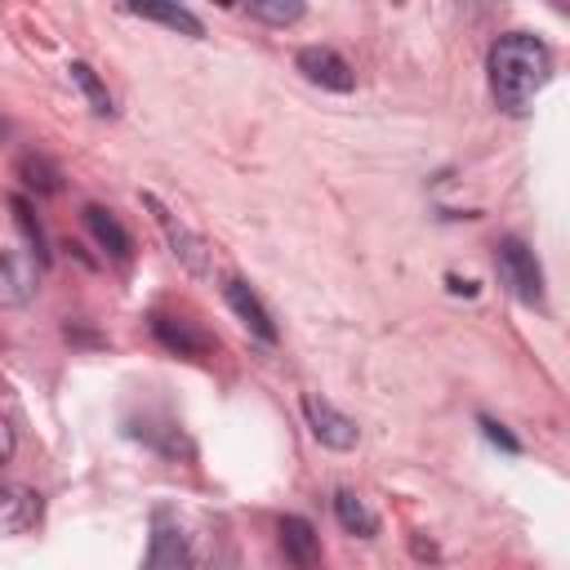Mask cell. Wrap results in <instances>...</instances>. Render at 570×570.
<instances>
[{
    "label": "cell",
    "mask_w": 570,
    "mask_h": 570,
    "mask_svg": "<svg viewBox=\"0 0 570 570\" xmlns=\"http://www.w3.org/2000/svg\"><path fill=\"white\" fill-rule=\"evenodd\" d=\"M334 517H338V525H343L347 534H356V539H374V534H379V517L365 508V499H361L356 490H334Z\"/></svg>",
    "instance_id": "obj_13"
},
{
    "label": "cell",
    "mask_w": 570,
    "mask_h": 570,
    "mask_svg": "<svg viewBox=\"0 0 570 570\" xmlns=\"http://www.w3.org/2000/svg\"><path fill=\"white\" fill-rule=\"evenodd\" d=\"M410 548H414V557H419V561H441L436 543H432V539H423V534H414V539H410Z\"/></svg>",
    "instance_id": "obj_21"
},
{
    "label": "cell",
    "mask_w": 570,
    "mask_h": 570,
    "mask_svg": "<svg viewBox=\"0 0 570 570\" xmlns=\"http://www.w3.org/2000/svg\"><path fill=\"white\" fill-rule=\"evenodd\" d=\"M187 570H240V552H236V539H232L223 525L205 530V539L191 548V561H187Z\"/></svg>",
    "instance_id": "obj_11"
},
{
    "label": "cell",
    "mask_w": 570,
    "mask_h": 570,
    "mask_svg": "<svg viewBox=\"0 0 570 570\" xmlns=\"http://www.w3.org/2000/svg\"><path fill=\"white\" fill-rule=\"evenodd\" d=\"M187 561H191V543L183 534L178 512L151 508V534H147L142 570H187Z\"/></svg>",
    "instance_id": "obj_3"
},
{
    "label": "cell",
    "mask_w": 570,
    "mask_h": 570,
    "mask_svg": "<svg viewBox=\"0 0 570 570\" xmlns=\"http://www.w3.org/2000/svg\"><path fill=\"white\" fill-rule=\"evenodd\" d=\"M223 298H227V307L240 316V325L249 330V334H258L263 343H276V325H272V312L263 307V298L240 281V276H227L223 281Z\"/></svg>",
    "instance_id": "obj_9"
},
{
    "label": "cell",
    "mask_w": 570,
    "mask_h": 570,
    "mask_svg": "<svg viewBox=\"0 0 570 570\" xmlns=\"http://www.w3.org/2000/svg\"><path fill=\"white\" fill-rule=\"evenodd\" d=\"M125 13L147 18V22H165V27L183 31V36H191V40H200V36H205L200 18H196L191 9H183V4H125Z\"/></svg>",
    "instance_id": "obj_14"
},
{
    "label": "cell",
    "mask_w": 570,
    "mask_h": 570,
    "mask_svg": "<svg viewBox=\"0 0 570 570\" xmlns=\"http://www.w3.org/2000/svg\"><path fill=\"white\" fill-rule=\"evenodd\" d=\"M13 218H18V227H22V236L31 240V249H36V258L45 263V232H40V223L31 218V209H27V200H13Z\"/></svg>",
    "instance_id": "obj_19"
},
{
    "label": "cell",
    "mask_w": 570,
    "mask_h": 570,
    "mask_svg": "<svg viewBox=\"0 0 570 570\" xmlns=\"http://www.w3.org/2000/svg\"><path fill=\"white\" fill-rule=\"evenodd\" d=\"M142 205L156 214V223H160V232H165V240H169V249H174V258L191 272V276H205L209 272V245H205V236H196L187 223H178L151 191H142Z\"/></svg>",
    "instance_id": "obj_4"
},
{
    "label": "cell",
    "mask_w": 570,
    "mask_h": 570,
    "mask_svg": "<svg viewBox=\"0 0 570 570\" xmlns=\"http://www.w3.org/2000/svg\"><path fill=\"white\" fill-rule=\"evenodd\" d=\"M494 263H499V281L525 303V307H543V267L534 258V249L517 236H503L499 249H494Z\"/></svg>",
    "instance_id": "obj_2"
},
{
    "label": "cell",
    "mask_w": 570,
    "mask_h": 570,
    "mask_svg": "<svg viewBox=\"0 0 570 570\" xmlns=\"http://www.w3.org/2000/svg\"><path fill=\"white\" fill-rule=\"evenodd\" d=\"M9 454H13V428H9V419L0 414V463H9Z\"/></svg>",
    "instance_id": "obj_22"
},
{
    "label": "cell",
    "mask_w": 570,
    "mask_h": 570,
    "mask_svg": "<svg viewBox=\"0 0 570 570\" xmlns=\"http://www.w3.org/2000/svg\"><path fill=\"white\" fill-rule=\"evenodd\" d=\"M245 13L254 22H272V27H289L303 18V4L298 0H258V4H245Z\"/></svg>",
    "instance_id": "obj_18"
},
{
    "label": "cell",
    "mask_w": 570,
    "mask_h": 570,
    "mask_svg": "<svg viewBox=\"0 0 570 570\" xmlns=\"http://www.w3.org/2000/svg\"><path fill=\"white\" fill-rule=\"evenodd\" d=\"M85 223H89L94 240H98L111 258H129V254H134V240H129V232L116 223L111 209H102V205H85Z\"/></svg>",
    "instance_id": "obj_12"
},
{
    "label": "cell",
    "mask_w": 570,
    "mask_h": 570,
    "mask_svg": "<svg viewBox=\"0 0 570 570\" xmlns=\"http://www.w3.org/2000/svg\"><path fill=\"white\" fill-rule=\"evenodd\" d=\"M67 71H71V80L80 85V94L89 98V107H94L98 116H111V111H116V107H111V94H107V85L98 80V71H94L89 62H71Z\"/></svg>",
    "instance_id": "obj_17"
},
{
    "label": "cell",
    "mask_w": 570,
    "mask_h": 570,
    "mask_svg": "<svg viewBox=\"0 0 570 570\" xmlns=\"http://www.w3.org/2000/svg\"><path fill=\"white\" fill-rule=\"evenodd\" d=\"M18 178H22L31 191H40V196H53V191L62 187L58 165H53L49 156H40V151H27V156L18 160Z\"/></svg>",
    "instance_id": "obj_15"
},
{
    "label": "cell",
    "mask_w": 570,
    "mask_h": 570,
    "mask_svg": "<svg viewBox=\"0 0 570 570\" xmlns=\"http://www.w3.org/2000/svg\"><path fill=\"white\" fill-rule=\"evenodd\" d=\"M445 285H450V294H468V298H472V294H476V281H459V276H454V272H450V276H445Z\"/></svg>",
    "instance_id": "obj_23"
},
{
    "label": "cell",
    "mask_w": 570,
    "mask_h": 570,
    "mask_svg": "<svg viewBox=\"0 0 570 570\" xmlns=\"http://www.w3.org/2000/svg\"><path fill=\"white\" fill-rule=\"evenodd\" d=\"M481 432H485V441H490V445H499V450H508V454H521V441H517L499 419L481 414Z\"/></svg>",
    "instance_id": "obj_20"
},
{
    "label": "cell",
    "mask_w": 570,
    "mask_h": 570,
    "mask_svg": "<svg viewBox=\"0 0 570 570\" xmlns=\"http://www.w3.org/2000/svg\"><path fill=\"white\" fill-rule=\"evenodd\" d=\"M294 67H298L312 85L334 89V94H347V89L356 85V76H352V67H347V58H343V53H334V49H325V45H303V49H298V58H294Z\"/></svg>",
    "instance_id": "obj_6"
},
{
    "label": "cell",
    "mask_w": 570,
    "mask_h": 570,
    "mask_svg": "<svg viewBox=\"0 0 570 570\" xmlns=\"http://www.w3.org/2000/svg\"><path fill=\"white\" fill-rule=\"evenodd\" d=\"M276 543H281V552H285V561L294 570H321V561H325L321 557V534L312 530L307 517H281Z\"/></svg>",
    "instance_id": "obj_7"
},
{
    "label": "cell",
    "mask_w": 570,
    "mask_h": 570,
    "mask_svg": "<svg viewBox=\"0 0 570 570\" xmlns=\"http://www.w3.org/2000/svg\"><path fill=\"white\" fill-rule=\"evenodd\" d=\"M552 76V53L530 31H508L490 45V94L503 111L525 116L534 107V94Z\"/></svg>",
    "instance_id": "obj_1"
},
{
    "label": "cell",
    "mask_w": 570,
    "mask_h": 570,
    "mask_svg": "<svg viewBox=\"0 0 570 570\" xmlns=\"http://www.w3.org/2000/svg\"><path fill=\"white\" fill-rule=\"evenodd\" d=\"M40 512H45V499L31 485H22V481H4L0 485V534L31 530L40 521Z\"/></svg>",
    "instance_id": "obj_8"
},
{
    "label": "cell",
    "mask_w": 570,
    "mask_h": 570,
    "mask_svg": "<svg viewBox=\"0 0 570 570\" xmlns=\"http://www.w3.org/2000/svg\"><path fill=\"white\" fill-rule=\"evenodd\" d=\"M31 294V267L22 258L0 254V298L4 303H22Z\"/></svg>",
    "instance_id": "obj_16"
},
{
    "label": "cell",
    "mask_w": 570,
    "mask_h": 570,
    "mask_svg": "<svg viewBox=\"0 0 570 570\" xmlns=\"http://www.w3.org/2000/svg\"><path fill=\"white\" fill-rule=\"evenodd\" d=\"M303 414H307L312 436H316L325 450H352V445H356V436H361V428H356L343 410H334L325 396H316V392H307V396H303Z\"/></svg>",
    "instance_id": "obj_5"
},
{
    "label": "cell",
    "mask_w": 570,
    "mask_h": 570,
    "mask_svg": "<svg viewBox=\"0 0 570 570\" xmlns=\"http://www.w3.org/2000/svg\"><path fill=\"white\" fill-rule=\"evenodd\" d=\"M151 334H156L169 352H178V356H209V352H214V338H209L196 321H183V316L156 312V316H151Z\"/></svg>",
    "instance_id": "obj_10"
}]
</instances>
